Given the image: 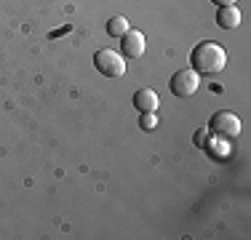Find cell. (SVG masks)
<instances>
[{
    "label": "cell",
    "instance_id": "2",
    "mask_svg": "<svg viewBox=\"0 0 251 240\" xmlns=\"http://www.w3.org/2000/svg\"><path fill=\"white\" fill-rule=\"evenodd\" d=\"M208 134L219 136V139H232V136L241 134V120H238L235 112L219 110L211 115V120H208Z\"/></svg>",
    "mask_w": 251,
    "mask_h": 240
},
{
    "label": "cell",
    "instance_id": "3",
    "mask_svg": "<svg viewBox=\"0 0 251 240\" xmlns=\"http://www.w3.org/2000/svg\"><path fill=\"white\" fill-rule=\"evenodd\" d=\"M94 67H97L104 77H121L126 72V59L121 53L110 51V48H99L94 53Z\"/></svg>",
    "mask_w": 251,
    "mask_h": 240
},
{
    "label": "cell",
    "instance_id": "5",
    "mask_svg": "<svg viewBox=\"0 0 251 240\" xmlns=\"http://www.w3.org/2000/svg\"><path fill=\"white\" fill-rule=\"evenodd\" d=\"M121 51L126 59H139L145 53V35L139 29H128L126 35H121Z\"/></svg>",
    "mask_w": 251,
    "mask_h": 240
},
{
    "label": "cell",
    "instance_id": "4",
    "mask_svg": "<svg viewBox=\"0 0 251 240\" xmlns=\"http://www.w3.org/2000/svg\"><path fill=\"white\" fill-rule=\"evenodd\" d=\"M198 86H201V80H198V72H195L193 67L174 72V75H171V80H169L171 94L179 96V99H187V96H193L195 91H198Z\"/></svg>",
    "mask_w": 251,
    "mask_h": 240
},
{
    "label": "cell",
    "instance_id": "10",
    "mask_svg": "<svg viewBox=\"0 0 251 240\" xmlns=\"http://www.w3.org/2000/svg\"><path fill=\"white\" fill-rule=\"evenodd\" d=\"M206 139H208V131H198V134H195V144H198V147H206Z\"/></svg>",
    "mask_w": 251,
    "mask_h": 240
},
{
    "label": "cell",
    "instance_id": "6",
    "mask_svg": "<svg viewBox=\"0 0 251 240\" xmlns=\"http://www.w3.org/2000/svg\"><path fill=\"white\" fill-rule=\"evenodd\" d=\"M158 104H160V99H158V94H155L152 88H139V91L134 94V107L139 112H155Z\"/></svg>",
    "mask_w": 251,
    "mask_h": 240
},
{
    "label": "cell",
    "instance_id": "1",
    "mask_svg": "<svg viewBox=\"0 0 251 240\" xmlns=\"http://www.w3.org/2000/svg\"><path fill=\"white\" fill-rule=\"evenodd\" d=\"M190 64H193V70L201 72V75H214V72L225 70L227 53L219 43L203 40V43H198L193 51H190Z\"/></svg>",
    "mask_w": 251,
    "mask_h": 240
},
{
    "label": "cell",
    "instance_id": "9",
    "mask_svg": "<svg viewBox=\"0 0 251 240\" xmlns=\"http://www.w3.org/2000/svg\"><path fill=\"white\" fill-rule=\"evenodd\" d=\"M139 128L142 131H155V128H158V118H155V112H142Z\"/></svg>",
    "mask_w": 251,
    "mask_h": 240
},
{
    "label": "cell",
    "instance_id": "8",
    "mask_svg": "<svg viewBox=\"0 0 251 240\" xmlns=\"http://www.w3.org/2000/svg\"><path fill=\"white\" fill-rule=\"evenodd\" d=\"M131 29V24L126 16H112L110 22H107V35H112V38H121V35H126Z\"/></svg>",
    "mask_w": 251,
    "mask_h": 240
},
{
    "label": "cell",
    "instance_id": "7",
    "mask_svg": "<svg viewBox=\"0 0 251 240\" xmlns=\"http://www.w3.org/2000/svg\"><path fill=\"white\" fill-rule=\"evenodd\" d=\"M217 24L222 29H235L238 24H241V11H238V5H222L217 14Z\"/></svg>",
    "mask_w": 251,
    "mask_h": 240
},
{
    "label": "cell",
    "instance_id": "11",
    "mask_svg": "<svg viewBox=\"0 0 251 240\" xmlns=\"http://www.w3.org/2000/svg\"><path fill=\"white\" fill-rule=\"evenodd\" d=\"M214 5H219V8H222V5H235L238 0H211Z\"/></svg>",
    "mask_w": 251,
    "mask_h": 240
}]
</instances>
